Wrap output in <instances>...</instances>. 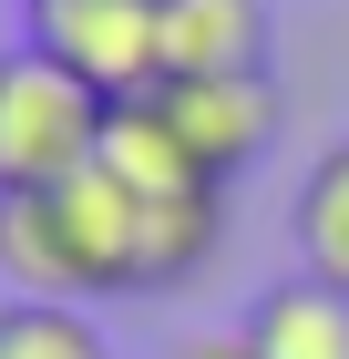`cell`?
Wrapping results in <instances>:
<instances>
[{
  "instance_id": "obj_1",
  "label": "cell",
  "mask_w": 349,
  "mask_h": 359,
  "mask_svg": "<svg viewBox=\"0 0 349 359\" xmlns=\"http://www.w3.org/2000/svg\"><path fill=\"white\" fill-rule=\"evenodd\" d=\"M103 123L113 103L93 83H72L41 52H11V72H0V195H52L72 175H93Z\"/></svg>"
},
{
  "instance_id": "obj_2",
  "label": "cell",
  "mask_w": 349,
  "mask_h": 359,
  "mask_svg": "<svg viewBox=\"0 0 349 359\" xmlns=\"http://www.w3.org/2000/svg\"><path fill=\"white\" fill-rule=\"evenodd\" d=\"M21 52L62 62L103 103L164 83V0H21Z\"/></svg>"
},
{
  "instance_id": "obj_3",
  "label": "cell",
  "mask_w": 349,
  "mask_h": 359,
  "mask_svg": "<svg viewBox=\"0 0 349 359\" xmlns=\"http://www.w3.org/2000/svg\"><path fill=\"white\" fill-rule=\"evenodd\" d=\"M154 103H164V123L185 134V154L216 185H237V175L277 144V123H288L277 72H195V83H154Z\"/></svg>"
},
{
  "instance_id": "obj_4",
  "label": "cell",
  "mask_w": 349,
  "mask_h": 359,
  "mask_svg": "<svg viewBox=\"0 0 349 359\" xmlns=\"http://www.w3.org/2000/svg\"><path fill=\"white\" fill-rule=\"evenodd\" d=\"M93 165H103L113 185L134 195V205H164V195H206V185H216V175L185 154V134L164 123V103H154V93L113 103V123H103V154H93ZM216 195H226V185H216Z\"/></svg>"
},
{
  "instance_id": "obj_5",
  "label": "cell",
  "mask_w": 349,
  "mask_h": 359,
  "mask_svg": "<svg viewBox=\"0 0 349 359\" xmlns=\"http://www.w3.org/2000/svg\"><path fill=\"white\" fill-rule=\"evenodd\" d=\"M268 0H164V83L195 72H268Z\"/></svg>"
},
{
  "instance_id": "obj_6",
  "label": "cell",
  "mask_w": 349,
  "mask_h": 359,
  "mask_svg": "<svg viewBox=\"0 0 349 359\" xmlns=\"http://www.w3.org/2000/svg\"><path fill=\"white\" fill-rule=\"evenodd\" d=\"M0 287H11V298H62V308H82L62 185H52V195H0Z\"/></svg>"
},
{
  "instance_id": "obj_7",
  "label": "cell",
  "mask_w": 349,
  "mask_h": 359,
  "mask_svg": "<svg viewBox=\"0 0 349 359\" xmlns=\"http://www.w3.org/2000/svg\"><path fill=\"white\" fill-rule=\"evenodd\" d=\"M246 349L257 359H349V287L329 277H277L268 298L246 308Z\"/></svg>"
},
{
  "instance_id": "obj_8",
  "label": "cell",
  "mask_w": 349,
  "mask_h": 359,
  "mask_svg": "<svg viewBox=\"0 0 349 359\" xmlns=\"http://www.w3.org/2000/svg\"><path fill=\"white\" fill-rule=\"evenodd\" d=\"M288 236H298V267L308 277L349 287V144H329L319 165H308V185L288 205Z\"/></svg>"
},
{
  "instance_id": "obj_9",
  "label": "cell",
  "mask_w": 349,
  "mask_h": 359,
  "mask_svg": "<svg viewBox=\"0 0 349 359\" xmlns=\"http://www.w3.org/2000/svg\"><path fill=\"white\" fill-rule=\"evenodd\" d=\"M216 236H226L216 185H206V195H164V205H144V287H185V277L216 257Z\"/></svg>"
},
{
  "instance_id": "obj_10",
  "label": "cell",
  "mask_w": 349,
  "mask_h": 359,
  "mask_svg": "<svg viewBox=\"0 0 349 359\" xmlns=\"http://www.w3.org/2000/svg\"><path fill=\"white\" fill-rule=\"evenodd\" d=\"M0 359H113L103 318H82L62 298H11L0 308Z\"/></svg>"
},
{
  "instance_id": "obj_11",
  "label": "cell",
  "mask_w": 349,
  "mask_h": 359,
  "mask_svg": "<svg viewBox=\"0 0 349 359\" xmlns=\"http://www.w3.org/2000/svg\"><path fill=\"white\" fill-rule=\"evenodd\" d=\"M164 359H257V349H246V329H195V339H175Z\"/></svg>"
},
{
  "instance_id": "obj_12",
  "label": "cell",
  "mask_w": 349,
  "mask_h": 359,
  "mask_svg": "<svg viewBox=\"0 0 349 359\" xmlns=\"http://www.w3.org/2000/svg\"><path fill=\"white\" fill-rule=\"evenodd\" d=\"M11 52H21V41H0V72H11Z\"/></svg>"
}]
</instances>
